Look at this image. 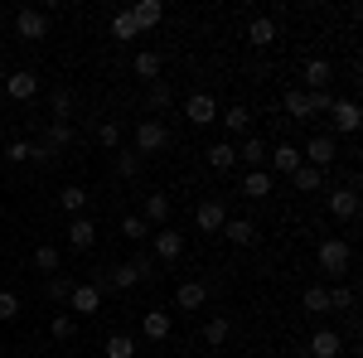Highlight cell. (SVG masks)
<instances>
[{
    "label": "cell",
    "mask_w": 363,
    "mask_h": 358,
    "mask_svg": "<svg viewBox=\"0 0 363 358\" xmlns=\"http://www.w3.org/2000/svg\"><path fill=\"white\" fill-rule=\"evenodd\" d=\"M315 262H320L325 276H335V286H339V276H349V267H354V247H349L344 237H325V242L315 247Z\"/></svg>",
    "instance_id": "6da1fadb"
},
{
    "label": "cell",
    "mask_w": 363,
    "mask_h": 358,
    "mask_svg": "<svg viewBox=\"0 0 363 358\" xmlns=\"http://www.w3.org/2000/svg\"><path fill=\"white\" fill-rule=\"evenodd\" d=\"M150 276H155V262H150L145 252H136L131 262H121V267H112V272H107V291H131V286L150 281Z\"/></svg>",
    "instance_id": "7a4b0ae2"
},
{
    "label": "cell",
    "mask_w": 363,
    "mask_h": 358,
    "mask_svg": "<svg viewBox=\"0 0 363 358\" xmlns=\"http://www.w3.org/2000/svg\"><path fill=\"white\" fill-rule=\"evenodd\" d=\"M169 145V126L160 121V116H140L136 121V155H155V150H165Z\"/></svg>",
    "instance_id": "3957f363"
},
{
    "label": "cell",
    "mask_w": 363,
    "mask_h": 358,
    "mask_svg": "<svg viewBox=\"0 0 363 358\" xmlns=\"http://www.w3.org/2000/svg\"><path fill=\"white\" fill-rule=\"evenodd\" d=\"M301 160H306V165H315L320 174H325V169L339 160V140H335V136H325V131H320V136H310V140H306V150H301Z\"/></svg>",
    "instance_id": "277c9868"
},
{
    "label": "cell",
    "mask_w": 363,
    "mask_h": 358,
    "mask_svg": "<svg viewBox=\"0 0 363 358\" xmlns=\"http://www.w3.org/2000/svg\"><path fill=\"white\" fill-rule=\"evenodd\" d=\"M301 92H330V83H335V63L330 58H310L306 68H301Z\"/></svg>",
    "instance_id": "5b68a950"
},
{
    "label": "cell",
    "mask_w": 363,
    "mask_h": 358,
    "mask_svg": "<svg viewBox=\"0 0 363 358\" xmlns=\"http://www.w3.org/2000/svg\"><path fill=\"white\" fill-rule=\"evenodd\" d=\"M15 34H20V39H29V44H39V39H49V15H44V10H20V15H15Z\"/></svg>",
    "instance_id": "8992f818"
},
{
    "label": "cell",
    "mask_w": 363,
    "mask_h": 358,
    "mask_svg": "<svg viewBox=\"0 0 363 358\" xmlns=\"http://www.w3.org/2000/svg\"><path fill=\"white\" fill-rule=\"evenodd\" d=\"M194 223H199V233H223V223H228V203L223 198H203L199 203V213H194Z\"/></svg>",
    "instance_id": "52a82bcc"
},
{
    "label": "cell",
    "mask_w": 363,
    "mask_h": 358,
    "mask_svg": "<svg viewBox=\"0 0 363 358\" xmlns=\"http://www.w3.org/2000/svg\"><path fill=\"white\" fill-rule=\"evenodd\" d=\"M5 97H10V102H29V97H39V73H34V68L10 73V78H5Z\"/></svg>",
    "instance_id": "ba28073f"
},
{
    "label": "cell",
    "mask_w": 363,
    "mask_h": 358,
    "mask_svg": "<svg viewBox=\"0 0 363 358\" xmlns=\"http://www.w3.org/2000/svg\"><path fill=\"white\" fill-rule=\"evenodd\" d=\"M184 121H189V126H213V121H218V102H213L208 92H194V97L184 102Z\"/></svg>",
    "instance_id": "9c48e42d"
},
{
    "label": "cell",
    "mask_w": 363,
    "mask_h": 358,
    "mask_svg": "<svg viewBox=\"0 0 363 358\" xmlns=\"http://www.w3.org/2000/svg\"><path fill=\"white\" fill-rule=\"evenodd\" d=\"M169 213H174V198H169V194H145V203H140V218L150 223V228H165L169 223Z\"/></svg>",
    "instance_id": "30bf717a"
},
{
    "label": "cell",
    "mask_w": 363,
    "mask_h": 358,
    "mask_svg": "<svg viewBox=\"0 0 363 358\" xmlns=\"http://www.w3.org/2000/svg\"><path fill=\"white\" fill-rule=\"evenodd\" d=\"M330 218H339V223H354L359 218V189H330Z\"/></svg>",
    "instance_id": "8fae6325"
},
{
    "label": "cell",
    "mask_w": 363,
    "mask_h": 358,
    "mask_svg": "<svg viewBox=\"0 0 363 358\" xmlns=\"http://www.w3.org/2000/svg\"><path fill=\"white\" fill-rule=\"evenodd\" d=\"M63 233H68V247H73V252H87L92 242H97V223L87 218V213L68 218V228H63Z\"/></svg>",
    "instance_id": "7c38bea8"
},
{
    "label": "cell",
    "mask_w": 363,
    "mask_h": 358,
    "mask_svg": "<svg viewBox=\"0 0 363 358\" xmlns=\"http://www.w3.org/2000/svg\"><path fill=\"white\" fill-rule=\"evenodd\" d=\"M306 354L310 358H339V354H344V334L315 330V334H310V344H306Z\"/></svg>",
    "instance_id": "4fadbf2b"
},
{
    "label": "cell",
    "mask_w": 363,
    "mask_h": 358,
    "mask_svg": "<svg viewBox=\"0 0 363 358\" xmlns=\"http://www.w3.org/2000/svg\"><path fill=\"white\" fill-rule=\"evenodd\" d=\"M267 165L277 169V174H296L306 160H301V150H296L291 140H281V145H272V150H267Z\"/></svg>",
    "instance_id": "5bb4252c"
},
{
    "label": "cell",
    "mask_w": 363,
    "mask_h": 358,
    "mask_svg": "<svg viewBox=\"0 0 363 358\" xmlns=\"http://www.w3.org/2000/svg\"><path fill=\"white\" fill-rule=\"evenodd\" d=\"M330 116H335V131H339V136H354V131H359V102H354V97H335Z\"/></svg>",
    "instance_id": "9a60e30c"
},
{
    "label": "cell",
    "mask_w": 363,
    "mask_h": 358,
    "mask_svg": "<svg viewBox=\"0 0 363 358\" xmlns=\"http://www.w3.org/2000/svg\"><path fill=\"white\" fill-rule=\"evenodd\" d=\"M68 310H73V315H97V310H102V291H97L92 281L73 286V296H68Z\"/></svg>",
    "instance_id": "2e32d148"
},
{
    "label": "cell",
    "mask_w": 363,
    "mask_h": 358,
    "mask_svg": "<svg viewBox=\"0 0 363 358\" xmlns=\"http://www.w3.org/2000/svg\"><path fill=\"white\" fill-rule=\"evenodd\" d=\"M126 15H131V25L145 34V29H155L160 20H165V5H160V0H136V5H131Z\"/></svg>",
    "instance_id": "e0dca14e"
},
{
    "label": "cell",
    "mask_w": 363,
    "mask_h": 358,
    "mask_svg": "<svg viewBox=\"0 0 363 358\" xmlns=\"http://www.w3.org/2000/svg\"><path fill=\"white\" fill-rule=\"evenodd\" d=\"M150 237H155V257H160V262H179V257H184V237H179L174 228H160V233H150Z\"/></svg>",
    "instance_id": "ac0fdd59"
},
{
    "label": "cell",
    "mask_w": 363,
    "mask_h": 358,
    "mask_svg": "<svg viewBox=\"0 0 363 358\" xmlns=\"http://www.w3.org/2000/svg\"><path fill=\"white\" fill-rule=\"evenodd\" d=\"M247 44H252V49H267V44H277V20H272V15H252Z\"/></svg>",
    "instance_id": "d6986e66"
},
{
    "label": "cell",
    "mask_w": 363,
    "mask_h": 358,
    "mask_svg": "<svg viewBox=\"0 0 363 358\" xmlns=\"http://www.w3.org/2000/svg\"><path fill=\"white\" fill-rule=\"evenodd\" d=\"M203 160H208V169H218V174H228V169L238 165V145H228V140H213V145L203 150Z\"/></svg>",
    "instance_id": "ffe728a7"
},
{
    "label": "cell",
    "mask_w": 363,
    "mask_h": 358,
    "mask_svg": "<svg viewBox=\"0 0 363 358\" xmlns=\"http://www.w3.org/2000/svg\"><path fill=\"white\" fill-rule=\"evenodd\" d=\"M203 301H208V286L203 281H179V291H174V305L179 310H203Z\"/></svg>",
    "instance_id": "44dd1931"
},
{
    "label": "cell",
    "mask_w": 363,
    "mask_h": 358,
    "mask_svg": "<svg viewBox=\"0 0 363 358\" xmlns=\"http://www.w3.org/2000/svg\"><path fill=\"white\" fill-rule=\"evenodd\" d=\"M39 145H44V150H54V155H63V150L73 145V121H49V131H44Z\"/></svg>",
    "instance_id": "7402d4cb"
},
{
    "label": "cell",
    "mask_w": 363,
    "mask_h": 358,
    "mask_svg": "<svg viewBox=\"0 0 363 358\" xmlns=\"http://www.w3.org/2000/svg\"><path fill=\"white\" fill-rule=\"evenodd\" d=\"M223 237L233 242V247H252V242H257V223H252V218H228L223 223Z\"/></svg>",
    "instance_id": "603a6c76"
},
{
    "label": "cell",
    "mask_w": 363,
    "mask_h": 358,
    "mask_svg": "<svg viewBox=\"0 0 363 358\" xmlns=\"http://www.w3.org/2000/svg\"><path fill=\"white\" fill-rule=\"evenodd\" d=\"M29 267H34L39 276H58V272H63V252L44 242V247H34V257H29Z\"/></svg>",
    "instance_id": "cb8c5ba5"
},
{
    "label": "cell",
    "mask_w": 363,
    "mask_h": 358,
    "mask_svg": "<svg viewBox=\"0 0 363 358\" xmlns=\"http://www.w3.org/2000/svg\"><path fill=\"white\" fill-rule=\"evenodd\" d=\"M87 198H92V194H87L83 184H63V189H58V208H63L68 218H78V213L87 208Z\"/></svg>",
    "instance_id": "d4e9b609"
},
{
    "label": "cell",
    "mask_w": 363,
    "mask_h": 358,
    "mask_svg": "<svg viewBox=\"0 0 363 358\" xmlns=\"http://www.w3.org/2000/svg\"><path fill=\"white\" fill-rule=\"evenodd\" d=\"M267 150H272V145H267L262 136H242V145H238V160H247L252 169H267Z\"/></svg>",
    "instance_id": "484cf974"
},
{
    "label": "cell",
    "mask_w": 363,
    "mask_h": 358,
    "mask_svg": "<svg viewBox=\"0 0 363 358\" xmlns=\"http://www.w3.org/2000/svg\"><path fill=\"white\" fill-rule=\"evenodd\" d=\"M174 107V87L160 78V83H150V92H145V116H155V111H169Z\"/></svg>",
    "instance_id": "4316f807"
},
{
    "label": "cell",
    "mask_w": 363,
    "mask_h": 358,
    "mask_svg": "<svg viewBox=\"0 0 363 358\" xmlns=\"http://www.w3.org/2000/svg\"><path fill=\"white\" fill-rule=\"evenodd\" d=\"M218 121H223V131H233V136H252V111L247 107H223Z\"/></svg>",
    "instance_id": "83f0119b"
},
{
    "label": "cell",
    "mask_w": 363,
    "mask_h": 358,
    "mask_svg": "<svg viewBox=\"0 0 363 358\" xmlns=\"http://www.w3.org/2000/svg\"><path fill=\"white\" fill-rule=\"evenodd\" d=\"M131 68H136V78H140V83H160V68H165V58H160V54H150V49H140Z\"/></svg>",
    "instance_id": "f1b7e54d"
},
{
    "label": "cell",
    "mask_w": 363,
    "mask_h": 358,
    "mask_svg": "<svg viewBox=\"0 0 363 358\" xmlns=\"http://www.w3.org/2000/svg\"><path fill=\"white\" fill-rule=\"evenodd\" d=\"M73 286H78V281H73L68 272H58V276H44V296H49L54 305H68V296H73Z\"/></svg>",
    "instance_id": "f546056e"
},
{
    "label": "cell",
    "mask_w": 363,
    "mask_h": 358,
    "mask_svg": "<svg viewBox=\"0 0 363 358\" xmlns=\"http://www.w3.org/2000/svg\"><path fill=\"white\" fill-rule=\"evenodd\" d=\"M140 334L155 339V344L169 339V315H165V310H145V315H140Z\"/></svg>",
    "instance_id": "4dcf8cb0"
},
{
    "label": "cell",
    "mask_w": 363,
    "mask_h": 358,
    "mask_svg": "<svg viewBox=\"0 0 363 358\" xmlns=\"http://www.w3.org/2000/svg\"><path fill=\"white\" fill-rule=\"evenodd\" d=\"M242 194L247 198H267L272 194V169H247L242 174Z\"/></svg>",
    "instance_id": "1f68e13d"
},
{
    "label": "cell",
    "mask_w": 363,
    "mask_h": 358,
    "mask_svg": "<svg viewBox=\"0 0 363 358\" xmlns=\"http://www.w3.org/2000/svg\"><path fill=\"white\" fill-rule=\"evenodd\" d=\"M112 165H116L121 179H136L140 165H145V155H136V150H112Z\"/></svg>",
    "instance_id": "d6a6232c"
},
{
    "label": "cell",
    "mask_w": 363,
    "mask_h": 358,
    "mask_svg": "<svg viewBox=\"0 0 363 358\" xmlns=\"http://www.w3.org/2000/svg\"><path fill=\"white\" fill-rule=\"evenodd\" d=\"M301 310H306V315H330V291H325V286H306Z\"/></svg>",
    "instance_id": "836d02e7"
},
{
    "label": "cell",
    "mask_w": 363,
    "mask_h": 358,
    "mask_svg": "<svg viewBox=\"0 0 363 358\" xmlns=\"http://www.w3.org/2000/svg\"><path fill=\"white\" fill-rule=\"evenodd\" d=\"M136 339H131V334H107V344H102V354L107 358H136Z\"/></svg>",
    "instance_id": "e575fe53"
},
{
    "label": "cell",
    "mask_w": 363,
    "mask_h": 358,
    "mask_svg": "<svg viewBox=\"0 0 363 358\" xmlns=\"http://www.w3.org/2000/svg\"><path fill=\"white\" fill-rule=\"evenodd\" d=\"M286 116H296V121H310V116H315V111H310V92L291 87V92H286Z\"/></svg>",
    "instance_id": "d590c367"
},
{
    "label": "cell",
    "mask_w": 363,
    "mask_h": 358,
    "mask_svg": "<svg viewBox=\"0 0 363 358\" xmlns=\"http://www.w3.org/2000/svg\"><path fill=\"white\" fill-rule=\"evenodd\" d=\"M325 291H330V310H339V315H354V305H359L354 286H325Z\"/></svg>",
    "instance_id": "8d00e7d4"
},
{
    "label": "cell",
    "mask_w": 363,
    "mask_h": 358,
    "mask_svg": "<svg viewBox=\"0 0 363 358\" xmlns=\"http://www.w3.org/2000/svg\"><path fill=\"white\" fill-rule=\"evenodd\" d=\"M291 184H296V189H301V194H315V189H320V184H325V174H320V169H315V165H301V169H296V174H291Z\"/></svg>",
    "instance_id": "74e56055"
},
{
    "label": "cell",
    "mask_w": 363,
    "mask_h": 358,
    "mask_svg": "<svg viewBox=\"0 0 363 358\" xmlns=\"http://www.w3.org/2000/svg\"><path fill=\"white\" fill-rule=\"evenodd\" d=\"M121 237H131V242H145V237H150V223L140 218V213H126V218H121Z\"/></svg>",
    "instance_id": "f35d334b"
},
{
    "label": "cell",
    "mask_w": 363,
    "mask_h": 358,
    "mask_svg": "<svg viewBox=\"0 0 363 358\" xmlns=\"http://www.w3.org/2000/svg\"><path fill=\"white\" fill-rule=\"evenodd\" d=\"M49 334H54L58 344H68V339L78 334V320H73V315L63 310V315H54V320H49Z\"/></svg>",
    "instance_id": "ab89813d"
},
{
    "label": "cell",
    "mask_w": 363,
    "mask_h": 358,
    "mask_svg": "<svg viewBox=\"0 0 363 358\" xmlns=\"http://www.w3.org/2000/svg\"><path fill=\"white\" fill-rule=\"evenodd\" d=\"M228 334H233V325H228L223 315H218V320H208V325H203V344H213V349H223V344H228Z\"/></svg>",
    "instance_id": "60d3db41"
},
{
    "label": "cell",
    "mask_w": 363,
    "mask_h": 358,
    "mask_svg": "<svg viewBox=\"0 0 363 358\" xmlns=\"http://www.w3.org/2000/svg\"><path fill=\"white\" fill-rule=\"evenodd\" d=\"M112 39H121V44L140 39V29L131 25V15H126V10H116V15H112Z\"/></svg>",
    "instance_id": "b9f144b4"
},
{
    "label": "cell",
    "mask_w": 363,
    "mask_h": 358,
    "mask_svg": "<svg viewBox=\"0 0 363 358\" xmlns=\"http://www.w3.org/2000/svg\"><path fill=\"white\" fill-rule=\"evenodd\" d=\"M49 107H54V121H68V116H73V92H68V87H54Z\"/></svg>",
    "instance_id": "7bdbcfd3"
},
{
    "label": "cell",
    "mask_w": 363,
    "mask_h": 358,
    "mask_svg": "<svg viewBox=\"0 0 363 358\" xmlns=\"http://www.w3.org/2000/svg\"><path fill=\"white\" fill-rule=\"evenodd\" d=\"M97 145H102V150H116V145H121V126H116V121H102V126H97Z\"/></svg>",
    "instance_id": "ee69618b"
},
{
    "label": "cell",
    "mask_w": 363,
    "mask_h": 358,
    "mask_svg": "<svg viewBox=\"0 0 363 358\" xmlns=\"http://www.w3.org/2000/svg\"><path fill=\"white\" fill-rule=\"evenodd\" d=\"M15 315H20V296H15V291H0V320L10 325Z\"/></svg>",
    "instance_id": "f6af8a7d"
},
{
    "label": "cell",
    "mask_w": 363,
    "mask_h": 358,
    "mask_svg": "<svg viewBox=\"0 0 363 358\" xmlns=\"http://www.w3.org/2000/svg\"><path fill=\"white\" fill-rule=\"evenodd\" d=\"M291 358H310V354H306V349H291Z\"/></svg>",
    "instance_id": "bcb514c9"
}]
</instances>
